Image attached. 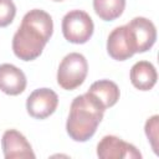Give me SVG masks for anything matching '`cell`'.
<instances>
[{
	"label": "cell",
	"mask_w": 159,
	"mask_h": 159,
	"mask_svg": "<svg viewBox=\"0 0 159 159\" xmlns=\"http://www.w3.org/2000/svg\"><path fill=\"white\" fill-rule=\"evenodd\" d=\"M53 31V22L50 14L34 9L25 14L21 25L12 37V51L22 61L37 58L48 42Z\"/></svg>",
	"instance_id": "obj_1"
},
{
	"label": "cell",
	"mask_w": 159,
	"mask_h": 159,
	"mask_svg": "<svg viewBox=\"0 0 159 159\" xmlns=\"http://www.w3.org/2000/svg\"><path fill=\"white\" fill-rule=\"evenodd\" d=\"M106 108L89 92L77 96L70 108L66 123L68 135L76 142H86L93 137L103 119Z\"/></svg>",
	"instance_id": "obj_2"
},
{
	"label": "cell",
	"mask_w": 159,
	"mask_h": 159,
	"mask_svg": "<svg viewBox=\"0 0 159 159\" xmlns=\"http://www.w3.org/2000/svg\"><path fill=\"white\" fill-rule=\"evenodd\" d=\"M88 63L86 57L78 52L66 55L57 70V83L67 91L80 87L87 76Z\"/></svg>",
	"instance_id": "obj_3"
},
{
	"label": "cell",
	"mask_w": 159,
	"mask_h": 159,
	"mask_svg": "<svg viewBox=\"0 0 159 159\" xmlns=\"http://www.w3.org/2000/svg\"><path fill=\"white\" fill-rule=\"evenodd\" d=\"M94 30L91 16L83 10H71L62 19V34L68 42L84 43Z\"/></svg>",
	"instance_id": "obj_4"
},
{
	"label": "cell",
	"mask_w": 159,
	"mask_h": 159,
	"mask_svg": "<svg viewBox=\"0 0 159 159\" xmlns=\"http://www.w3.org/2000/svg\"><path fill=\"white\" fill-rule=\"evenodd\" d=\"M124 29L129 46L134 53L148 51L157 40V29L147 17H134L124 25Z\"/></svg>",
	"instance_id": "obj_5"
},
{
	"label": "cell",
	"mask_w": 159,
	"mask_h": 159,
	"mask_svg": "<svg viewBox=\"0 0 159 159\" xmlns=\"http://www.w3.org/2000/svg\"><path fill=\"white\" fill-rule=\"evenodd\" d=\"M58 97L56 92L50 88L35 89L26 101L27 113L36 119H45L50 117L57 108Z\"/></svg>",
	"instance_id": "obj_6"
},
{
	"label": "cell",
	"mask_w": 159,
	"mask_h": 159,
	"mask_svg": "<svg viewBox=\"0 0 159 159\" xmlns=\"http://www.w3.org/2000/svg\"><path fill=\"white\" fill-rule=\"evenodd\" d=\"M97 155L101 159H140L142 154L133 145L116 135H106L97 145Z\"/></svg>",
	"instance_id": "obj_7"
},
{
	"label": "cell",
	"mask_w": 159,
	"mask_h": 159,
	"mask_svg": "<svg viewBox=\"0 0 159 159\" xmlns=\"http://www.w3.org/2000/svg\"><path fill=\"white\" fill-rule=\"evenodd\" d=\"M1 147L6 159L35 158V153L27 139L16 129H7L2 134Z\"/></svg>",
	"instance_id": "obj_8"
},
{
	"label": "cell",
	"mask_w": 159,
	"mask_h": 159,
	"mask_svg": "<svg viewBox=\"0 0 159 159\" xmlns=\"http://www.w3.org/2000/svg\"><path fill=\"white\" fill-rule=\"evenodd\" d=\"M25 73L11 63L0 65V89L9 96H17L26 88Z\"/></svg>",
	"instance_id": "obj_9"
},
{
	"label": "cell",
	"mask_w": 159,
	"mask_h": 159,
	"mask_svg": "<svg viewBox=\"0 0 159 159\" xmlns=\"http://www.w3.org/2000/svg\"><path fill=\"white\" fill-rule=\"evenodd\" d=\"M157 70L148 61H138L130 68V82L140 91H149L157 83Z\"/></svg>",
	"instance_id": "obj_10"
},
{
	"label": "cell",
	"mask_w": 159,
	"mask_h": 159,
	"mask_svg": "<svg viewBox=\"0 0 159 159\" xmlns=\"http://www.w3.org/2000/svg\"><path fill=\"white\" fill-rule=\"evenodd\" d=\"M107 51L109 56L117 61H124L128 60L134 55L132 51L127 35H125V29L123 26H118L112 32L109 34L107 39Z\"/></svg>",
	"instance_id": "obj_11"
},
{
	"label": "cell",
	"mask_w": 159,
	"mask_h": 159,
	"mask_svg": "<svg viewBox=\"0 0 159 159\" xmlns=\"http://www.w3.org/2000/svg\"><path fill=\"white\" fill-rule=\"evenodd\" d=\"M89 93H92L107 109L109 107H113L118 99H119V88L118 86L109 80H99L91 84Z\"/></svg>",
	"instance_id": "obj_12"
},
{
	"label": "cell",
	"mask_w": 159,
	"mask_h": 159,
	"mask_svg": "<svg viewBox=\"0 0 159 159\" xmlns=\"http://www.w3.org/2000/svg\"><path fill=\"white\" fill-rule=\"evenodd\" d=\"M125 7V0H93V9L99 19L112 21L119 17Z\"/></svg>",
	"instance_id": "obj_13"
},
{
	"label": "cell",
	"mask_w": 159,
	"mask_h": 159,
	"mask_svg": "<svg viewBox=\"0 0 159 159\" xmlns=\"http://www.w3.org/2000/svg\"><path fill=\"white\" fill-rule=\"evenodd\" d=\"M16 15V6L12 0H0V27L10 25Z\"/></svg>",
	"instance_id": "obj_14"
},
{
	"label": "cell",
	"mask_w": 159,
	"mask_h": 159,
	"mask_svg": "<svg viewBox=\"0 0 159 159\" xmlns=\"http://www.w3.org/2000/svg\"><path fill=\"white\" fill-rule=\"evenodd\" d=\"M158 120H159V117L155 114L145 122V134H147L155 154H158V127H159Z\"/></svg>",
	"instance_id": "obj_15"
},
{
	"label": "cell",
	"mask_w": 159,
	"mask_h": 159,
	"mask_svg": "<svg viewBox=\"0 0 159 159\" xmlns=\"http://www.w3.org/2000/svg\"><path fill=\"white\" fill-rule=\"evenodd\" d=\"M53 1H63V0H53Z\"/></svg>",
	"instance_id": "obj_16"
}]
</instances>
